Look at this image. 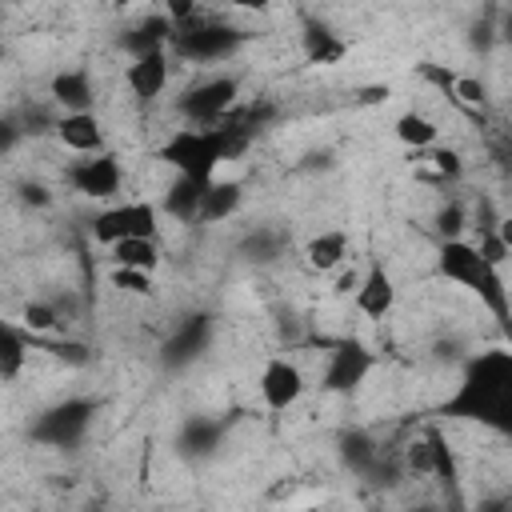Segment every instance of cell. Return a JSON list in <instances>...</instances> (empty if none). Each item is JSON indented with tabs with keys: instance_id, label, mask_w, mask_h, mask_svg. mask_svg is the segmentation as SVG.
Returning <instances> with one entry per match:
<instances>
[{
	"instance_id": "12",
	"label": "cell",
	"mask_w": 512,
	"mask_h": 512,
	"mask_svg": "<svg viewBox=\"0 0 512 512\" xmlns=\"http://www.w3.org/2000/svg\"><path fill=\"white\" fill-rule=\"evenodd\" d=\"M128 88L136 100H156L164 88H168V52L156 48V52H144V56H132L128 64Z\"/></svg>"
},
{
	"instance_id": "10",
	"label": "cell",
	"mask_w": 512,
	"mask_h": 512,
	"mask_svg": "<svg viewBox=\"0 0 512 512\" xmlns=\"http://www.w3.org/2000/svg\"><path fill=\"white\" fill-rule=\"evenodd\" d=\"M260 396H264V404H268L272 412L292 408V404L304 396V376H300V368H296L292 360H284V356H272V360L264 364V372H260Z\"/></svg>"
},
{
	"instance_id": "28",
	"label": "cell",
	"mask_w": 512,
	"mask_h": 512,
	"mask_svg": "<svg viewBox=\"0 0 512 512\" xmlns=\"http://www.w3.org/2000/svg\"><path fill=\"white\" fill-rule=\"evenodd\" d=\"M424 152H428L424 164H432L436 180H460V176H464V160H460V152H452V148H424Z\"/></svg>"
},
{
	"instance_id": "5",
	"label": "cell",
	"mask_w": 512,
	"mask_h": 512,
	"mask_svg": "<svg viewBox=\"0 0 512 512\" xmlns=\"http://www.w3.org/2000/svg\"><path fill=\"white\" fill-rule=\"evenodd\" d=\"M212 316L208 312H188V316H180L176 324H172V332L164 336V344H160V368L164 372H180V368H188V364H196L204 352H208V344H212Z\"/></svg>"
},
{
	"instance_id": "39",
	"label": "cell",
	"mask_w": 512,
	"mask_h": 512,
	"mask_svg": "<svg viewBox=\"0 0 512 512\" xmlns=\"http://www.w3.org/2000/svg\"><path fill=\"white\" fill-rule=\"evenodd\" d=\"M232 8H240V12H268L272 8V0H228Z\"/></svg>"
},
{
	"instance_id": "33",
	"label": "cell",
	"mask_w": 512,
	"mask_h": 512,
	"mask_svg": "<svg viewBox=\"0 0 512 512\" xmlns=\"http://www.w3.org/2000/svg\"><path fill=\"white\" fill-rule=\"evenodd\" d=\"M16 196H20V204H28V208H52V188L40 184V180L16 184Z\"/></svg>"
},
{
	"instance_id": "41",
	"label": "cell",
	"mask_w": 512,
	"mask_h": 512,
	"mask_svg": "<svg viewBox=\"0 0 512 512\" xmlns=\"http://www.w3.org/2000/svg\"><path fill=\"white\" fill-rule=\"evenodd\" d=\"M472 48H488V24H476L472 28Z\"/></svg>"
},
{
	"instance_id": "40",
	"label": "cell",
	"mask_w": 512,
	"mask_h": 512,
	"mask_svg": "<svg viewBox=\"0 0 512 512\" xmlns=\"http://www.w3.org/2000/svg\"><path fill=\"white\" fill-rule=\"evenodd\" d=\"M356 284H360V276H356V272H340V280H336V292H340V296H348Z\"/></svg>"
},
{
	"instance_id": "44",
	"label": "cell",
	"mask_w": 512,
	"mask_h": 512,
	"mask_svg": "<svg viewBox=\"0 0 512 512\" xmlns=\"http://www.w3.org/2000/svg\"><path fill=\"white\" fill-rule=\"evenodd\" d=\"M148 4H160V0H148Z\"/></svg>"
},
{
	"instance_id": "16",
	"label": "cell",
	"mask_w": 512,
	"mask_h": 512,
	"mask_svg": "<svg viewBox=\"0 0 512 512\" xmlns=\"http://www.w3.org/2000/svg\"><path fill=\"white\" fill-rule=\"evenodd\" d=\"M220 420H208V416H188L184 424H180V432H176V448H180V456H188V460H208L216 448H220Z\"/></svg>"
},
{
	"instance_id": "22",
	"label": "cell",
	"mask_w": 512,
	"mask_h": 512,
	"mask_svg": "<svg viewBox=\"0 0 512 512\" xmlns=\"http://www.w3.org/2000/svg\"><path fill=\"white\" fill-rule=\"evenodd\" d=\"M340 460H344V468H352V476H368L372 464L380 460V448H376V440L368 432L352 428V432L340 436Z\"/></svg>"
},
{
	"instance_id": "19",
	"label": "cell",
	"mask_w": 512,
	"mask_h": 512,
	"mask_svg": "<svg viewBox=\"0 0 512 512\" xmlns=\"http://www.w3.org/2000/svg\"><path fill=\"white\" fill-rule=\"evenodd\" d=\"M52 100L64 108V112H88L92 104V80L84 68H64L52 76Z\"/></svg>"
},
{
	"instance_id": "3",
	"label": "cell",
	"mask_w": 512,
	"mask_h": 512,
	"mask_svg": "<svg viewBox=\"0 0 512 512\" xmlns=\"http://www.w3.org/2000/svg\"><path fill=\"white\" fill-rule=\"evenodd\" d=\"M96 400H88V396H68V400H60V404H52V408H44L40 416H36V424H32V440L36 444H44V448H76L84 436H88V428L96 424Z\"/></svg>"
},
{
	"instance_id": "26",
	"label": "cell",
	"mask_w": 512,
	"mask_h": 512,
	"mask_svg": "<svg viewBox=\"0 0 512 512\" xmlns=\"http://www.w3.org/2000/svg\"><path fill=\"white\" fill-rule=\"evenodd\" d=\"M240 252H244V260H252V264H272V260L284 252V232H276V228H256V232L244 236Z\"/></svg>"
},
{
	"instance_id": "43",
	"label": "cell",
	"mask_w": 512,
	"mask_h": 512,
	"mask_svg": "<svg viewBox=\"0 0 512 512\" xmlns=\"http://www.w3.org/2000/svg\"><path fill=\"white\" fill-rule=\"evenodd\" d=\"M0 60H4V44H0Z\"/></svg>"
},
{
	"instance_id": "21",
	"label": "cell",
	"mask_w": 512,
	"mask_h": 512,
	"mask_svg": "<svg viewBox=\"0 0 512 512\" xmlns=\"http://www.w3.org/2000/svg\"><path fill=\"white\" fill-rule=\"evenodd\" d=\"M112 248V264L116 268H140V272H152L160 264V248H156V236H128V240H116L108 244Z\"/></svg>"
},
{
	"instance_id": "17",
	"label": "cell",
	"mask_w": 512,
	"mask_h": 512,
	"mask_svg": "<svg viewBox=\"0 0 512 512\" xmlns=\"http://www.w3.org/2000/svg\"><path fill=\"white\" fill-rule=\"evenodd\" d=\"M240 200H244V184H240V180H208L196 220H200V224H220V220L236 216Z\"/></svg>"
},
{
	"instance_id": "24",
	"label": "cell",
	"mask_w": 512,
	"mask_h": 512,
	"mask_svg": "<svg viewBox=\"0 0 512 512\" xmlns=\"http://www.w3.org/2000/svg\"><path fill=\"white\" fill-rule=\"evenodd\" d=\"M392 132H396V140H400V144H408V148H416V152L432 148V144H436V136H440L436 120H428L424 112H404V116H396Z\"/></svg>"
},
{
	"instance_id": "31",
	"label": "cell",
	"mask_w": 512,
	"mask_h": 512,
	"mask_svg": "<svg viewBox=\"0 0 512 512\" xmlns=\"http://www.w3.org/2000/svg\"><path fill=\"white\" fill-rule=\"evenodd\" d=\"M56 120L60 116H52L48 108H24L20 112V128H24V136H44V132H56Z\"/></svg>"
},
{
	"instance_id": "29",
	"label": "cell",
	"mask_w": 512,
	"mask_h": 512,
	"mask_svg": "<svg viewBox=\"0 0 512 512\" xmlns=\"http://www.w3.org/2000/svg\"><path fill=\"white\" fill-rule=\"evenodd\" d=\"M112 284L132 292V296H148L152 292V272H140V268H116L112 264Z\"/></svg>"
},
{
	"instance_id": "9",
	"label": "cell",
	"mask_w": 512,
	"mask_h": 512,
	"mask_svg": "<svg viewBox=\"0 0 512 512\" xmlns=\"http://www.w3.org/2000/svg\"><path fill=\"white\" fill-rule=\"evenodd\" d=\"M68 184L88 200H112L120 192V164L112 152H92V160L68 168Z\"/></svg>"
},
{
	"instance_id": "23",
	"label": "cell",
	"mask_w": 512,
	"mask_h": 512,
	"mask_svg": "<svg viewBox=\"0 0 512 512\" xmlns=\"http://www.w3.org/2000/svg\"><path fill=\"white\" fill-rule=\"evenodd\" d=\"M24 356H28V336L24 328L0 320V380H16L24 372Z\"/></svg>"
},
{
	"instance_id": "34",
	"label": "cell",
	"mask_w": 512,
	"mask_h": 512,
	"mask_svg": "<svg viewBox=\"0 0 512 512\" xmlns=\"http://www.w3.org/2000/svg\"><path fill=\"white\" fill-rule=\"evenodd\" d=\"M404 468H408L412 476H432V452H428V440L408 444V452H404Z\"/></svg>"
},
{
	"instance_id": "42",
	"label": "cell",
	"mask_w": 512,
	"mask_h": 512,
	"mask_svg": "<svg viewBox=\"0 0 512 512\" xmlns=\"http://www.w3.org/2000/svg\"><path fill=\"white\" fill-rule=\"evenodd\" d=\"M128 4H132V0H112V8H128Z\"/></svg>"
},
{
	"instance_id": "4",
	"label": "cell",
	"mask_w": 512,
	"mask_h": 512,
	"mask_svg": "<svg viewBox=\"0 0 512 512\" xmlns=\"http://www.w3.org/2000/svg\"><path fill=\"white\" fill-rule=\"evenodd\" d=\"M248 40V32L232 28V24H200L196 16L180 28H172V48L184 56V60H196V64H212V60H224L232 56L240 44Z\"/></svg>"
},
{
	"instance_id": "30",
	"label": "cell",
	"mask_w": 512,
	"mask_h": 512,
	"mask_svg": "<svg viewBox=\"0 0 512 512\" xmlns=\"http://www.w3.org/2000/svg\"><path fill=\"white\" fill-rule=\"evenodd\" d=\"M452 100H456V104H472V108H480V104L488 100V88H484L476 76H456V80H452Z\"/></svg>"
},
{
	"instance_id": "1",
	"label": "cell",
	"mask_w": 512,
	"mask_h": 512,
	"mask_svg": "<svg viewBox=\"0 0 512 512\" xmlns=\"http://www.w3.org/2000/svg\"><path fill=\"white\" fill-rule=\"evenodd\" d=\"M444 416L476 420L500 436L512 432V352L508 348H484L464 360V376L456 392L440 404Z\"/></svg>"
},
{
	"instance_id": "6",
	"label": "cell",
	"mask_w": 512,
	"mask_h": 512,
	"mask_svg": "<svg viewBox=\"0 0 512 512\" xmlns=\"http://www.w3.org/2000/svg\"><path fill=\"white\" fill-rule=\"evenodd\" d=\"M236 96H240V80L236 76H212V80L188 88L176 100V112L188 124H216L228 108H236Z\"/></svg>"
},
{
	"instance_id": "27",
	"label": "cell",
	"mask_w": 512,
	"mask_h": 512,
	"mask_svg": "<svg viewBox=\"0 0 512 512\" xmlns=\"http://www.w3.org/2000/svg\"><path fill=\"white\" fill-rule=\"evenodd\" d=\"M20 320H24V332H32V336H44V332H56L60 328V312L48 300H28L20 308Z\"/></svg>"
},
{
	"instance_id": "35",
	"label": "cell",
	"mask_w": 512,
	"mask_h": 512,
	"mask_svg": "<svg viewBox=\"0 0 512 512\" xmlns=\"http://www.w3.org/2000/svg\"><path fill=\"white\" fill-rule=\"evenodd\" d=\"M24 140V128H20V116H0V156H8L16 144Z\"/></svg>"
},
{
	"instance_id": "8",
	"label": "cell",
	"mask_w": 512,
	"mask_h": 512,
	"mask_svg": "<svg viewBox=\"0 0 512 512\" xmlns=\"http://www.w3.org/2000/svg\"><path fill=\"white\" fill-rule=\"evenodd\" d=\"M372 364H376V356L364 344H336L332 356H328V368H324L320 388L332 392V396H352L368 380Z\"/></svg>"
},
{
	"instance_id": "32",
	"label": "cell",
	"mask_w": 512,
	"mask_h": 512,
	"mask_svg": "<svg viewBox=\"0 0 512 512\" xmlns=\"http://www.w3.org/2000/svg\"><path fill=\"white\" fill-rule=\"evenodd\" d=\"M436 232H440V240L460 236V232H464V208H460V204H444V208L436 212Z\"/></svg>"
},
{
	"instance_id": "38",
	"label": "cell",
	"mask_w": 512,
	"mask_h": 512,
	"mask_svg": "<svg viewBox=\"0 0 512 512\" xmlns=\"http://www.w3.org/2000/svg\"><path fill=\"white\" fill-rule=\"evenodd\" d=\"M380 100H388V84H368V88H360V104H380Z\"/></svg>"
},
{
	"instance_id": "7",
	"label": "cell",
	"mask_w": 512,
	"mask_h": 512,
	"mask_svg": "<svg viewBox=\"0 0 512 512\" xmlns=\"http://www.w3.org/2000/svg\"><path fill=\"white\" fill-rule=\"evenodd\" d=\"M156 228H160V216H156V204H148V200H128V204L104 208L92 220V236L100 244H116L128 236H156Z\"/></svg>"
},
{
	"instance_id": "36",
	"label": "cell",
	"mask_w": 512,
	"mask_h": 512,
	"mask_svg": "<svg viewBox=\"0 0 512 512\" xmlns=\"http://www.w3.org/2000/svg\"><path fill=\"white\" fill-rule=\"evenodd\" d=\"M160 4H164V16L172 20V28H180L196 16V0H160Z\"/></svg>"
},
{
	"instance_id": "18",
	"label": "cell",
	"mask_w": 512,
	"mask_h": 512,
	"mask_svg": "<svg viewBox=\"0 0 512 512\" xmlns=\"http://www.w3.org/2000/svg\"><path fill=\"white\" fill-rule=\"evenodd\" d=\"M168 40H172V20H168V16H148V20H140L136 28H128L116 44H120L128 56H144V52L168 48Z\"/></svg>"
},
{
	"instance_id": "20",
	"label": "cell",
	"mask_w": 512,
	"mask_h": 512,
	"mask_svg": "<svg viewBox=\"0 0 512 512\" xmlns=\"http://www.w3.org/2000/svg\"><path fill=\"white\" fill-rule=\"evenodd\" d=\"M348 256V236L340 228H328V232H316L308 244H304V260L312 272H332L340 268Z\"/></svg>"
},
{
	"instance_id": "25",
	"label": "cell",
	"mask_w": 512,
	"mask_h": 512,
	"mask_svg": "<svg viewBox=\"0 0 512 512\" xmlns=\"http://www.w3.org/2000/svg\"><path fill=\"white\" fill-rule=\"evenodd\" d=\"M424 440H428V452H432V476L440 484H456L460 468H456V452L448 448V436L440 428H424Z\"/></svg>"
},
{
	"instance_id": "14",
	"label": "cell",
	"mask_w": 512,
	"mask_h": 512,
	"mask_svg": "<svg viewBox=\"0 0 512 512\" xmlns=\"http://www.w3.org/2000/svg\"><path fill=\"white\" fill-rule=\"evenodd\" d=\"M300 44H304L308 64H340L344 52H348V44L324 20H316V16H304L300 20Z\"/></svg>"
},
{
	"instance_id": "37",
	"label": "cell",
	"mask_w": 512,
	"mask_h": 512,
	"mask_svg": "<svg viewBox=\"0 0 512 512\" xmlns=\"http://www.w3.org/2000/svg\"><path fill=\"white\" fill-rule=\"evenodd\" d=\"M52 356H60L68 364H88V348L84 344H52Z\"/></svg>"
},
{
	"instance_id": "13",
	"label": "cell",
	"mask_w": 512,
	"mask_h": 512,
	"mask_svg": "<svg viewBox=\"0 0 512 512\" xmlns=\"http://www.w3.org/2000/svg\"><path fill=\"white\" fill-rule=\"evenodd\" d=\"M56 136L72 152H84V156L104 152V128H100V120L92 112H64L56 120Z\"/></svg>"
},
{
	"instance_id": "2",
	"label": "cell",
	"mask_w": 512,
	"mask_h": 512,
	"mask_svg": "<svg viewBox=\"0 0 512 512\" xmlns=\"http://www.w3.org/2000/svg\"><path fill=\"white\" fill-rule=\"evenodd\" d=\"M436 268H440L444 280H452V284L476 292L480 304L496 316V324H508V288H504V276H500V268H492V264L480 260L476 244H468V240H460V236L440 240Z\"/></svg>"
},
{
	"instance_id": "15",
	"label": "cell",
	"mask_w": 512,
	"mask_h": 512,
	"mask_svg": "<svg viewBox=\"0 0 512 512\" xmlns=\"http://www.w3.org/2000/svg\"><path fill=\"white\" fill-rule=\"evenodd\" d=\"M212 176H180L172 180V188L164 192V216L180 220V224H196V212H200V200H204V188H208Z\"/></svg>"
},
{
	"instance_id": "11",
	"label": "cell",
	"mask_w": 512,
	"mask_h": 512,
	"mask_svg": "<svg viewBox=\"0 0 512 512\" xmlns=\"http://www.w3.org/2000/svg\"><path fill=\"white\" fill-rule=\"evenodd\" d=\"M392 304H396L392 272H388L380 260H372L368 272H364L360 284H356V308H360L368 320H384V316L392 312Z\"/></svg>"
}]
</instances>
